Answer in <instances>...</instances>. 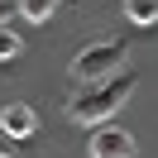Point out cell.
I'll return each instance as SVG.
<instances>
[{"instance_id":"obj_1","label":"cell","mask_w":158,"mask_h":158,"mask_svg":"<svg viewBox=\"0 0 158 158\" xmlns=\"http://www.w3.org/2000/svg\"><path fill=\"white\" fill-rule=\"evenodd\" d=\"M134 86H139V72L134 67H129V72H110V77H101V81H86V86L67 101V115L77 120V125L96 129V125H106V120L134 96Z\"/></svg>"},{"instance_id":"obj_2","label":"cell","mask_w":158,"mask_h":158,"mask_svg":"<svg viewBox=\"0 0 158 158\" xmlns=\"http://www.w3.org/2000/svg\"><path fill=\"white\" fill-rule=\"evenodd\" d=\"M129 58V48H125V39H106V43H91V48H81L77 58L67 62V72L86 86V81H101V77H110V72H120V62Z\"/></svg>"},{"instance_id":"obj_3","label":"cell","mask_w":158,"mask_h":158,"mask_svg":"<svg viewBox=\"0 0 158 158\" xmlns=\"http://www.w3.org/2000/svg\"><path fill=\"white\" fill-rule=\"evenodd\" d=\"M86 153L91 158H134V134L129 129H115V125H96Z\"/></svg>"},{"instance_id":"obj_4","label":"cell","mask_w":158,"mask_h":158,"mask_svg":"<svg viewBox=\"0 0 158 158\" xmlns=\"http://www.w3.org/2000/svg\"><path fill=\"white\" fill-rule=\"evenodd\" d=\"M0 129H5L10 139H29L34 129H39V115H34V106H24V101L0 106Z\"/></svg>"},{"instance_id":"obj_5","label":"cell","mask_w":158,"mask_h":158,"mask_svg":"<svg viewBox=\"0 0 158 158\" xmlns=\"http://www.w3.org/2000/svg\"><path fill=\"white\" fill-rule=\"evenodd\" d=\"M15 10H19L24 24H48L53 10H58V0H15Z\"/></svg>"},{"instance_id":"obj_6","label":"cell","mask_w":158,"mask_h":158,"mask_svg":"<svg viewBox=\"0 0 158 158\" xmlns=\"http://www.w3.org/2000/svg\"><path fill=\"white\" fill-rule=\"evenodd\" d=\"M125 19L139 29H153L158 24V0H125Z\"/></svg>"},{"instance_id":"obj_7","label":"cell","mask_w":158,"mask_h":158,"mask_svg":"<svg viewBox=\"0 0 158 158\" xmlns=\"http://www.w3.org/2000/svg\"><path fill=\"white\" fill-rule=\"evenodd\" d=\"M19 53H24V43H19V34H15L10 24H0V62H5V58H19Z\"/></svg>"},{"instance_id":"obj_8","label":"cell","mask_w":158,"mask_h":158,"mask_svg":"<svg viewBox=\"0 0 158 158\" xmlns=\"http://www.w3.org/2000/svg\"><path fill=\"white\" fill-rule=\"evenodd\" d=\"M0 158H15V144H10V134L0 129Z\"/></svg>"},{"instance_id":"obj_9","label":"cell","mask_w":158,"mask_h":158,"mask_svg":"<svg viewBox=\"0 0 158 158\" xmlns=\"http://www.w3.org/2000/svg\"><path fill=\"white\" fill-rule=\"evenodd\" d=\"M5 19H10V5H5V0H0V24H5Z\"/></svg>"}]
</instances>
